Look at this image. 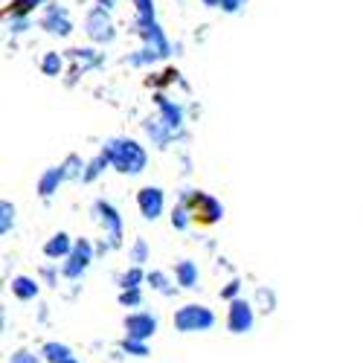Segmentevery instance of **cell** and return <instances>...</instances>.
I'll list each match as a JSON object with an SVG mask.
<instances>
[{"label":"cell","mask_w":363,"mask_h":363,"mask_svg":"<svg viewBox=\"0 0 363 363\" xmlns=\"http://www.w3.org/2000/svg\"><path fill=\"white\" fill-rule=\"evenodd\" d=\"M216 325V311L201 306V302H186L174 311V328L180 335H201Z\"/></svg>","instance_id":"cell-2"},{"label":"cell","mask_w":363,"mask_h":363,"mask_svg":"<svg viewBox=\"0 0 363 363\" xmlns=\"http://www.w3.org/2000/svg\"><path fill=\"white\" fill-rule=\"evenodd\" d=\"M67 180V169H65V163L62 166H50L41 177H38V195L41 198H52L55 192H58V186H62Z\"/></svg>","instance_id":"cell-13"},{"label":"cell","mask_w":363,"mask_h":363,"mask_svg":"<svg viewBox=\"0 0 363 363\" xmlns=\"http://www.w3.org/2000/svg\"><path fill=\"white\" fill-rule=\"evenodd\" d=\"M148 285H151V291H157L163 296H172L174 294V285H172L166 270H148Z\"/></svg>","instance_id":"cell-21"},{"label":"cell","mask_w":363,"mask_h":363,"mask_svg":"<svg viewBox=\"0 0 363 363\" xmlns=\"http://www.w3.org/2000/svg\"><path fill=\"white\" fill-rule=\"evenodd\" d=\"M137 9V26L155 23V0H131Z\"/></svg>","instance_id":"cell-23"},{"label":"cell","mask_w":363,"mask_h":363,"mask_svg":"<svg viewBox=\"0 0 363 363\" xmlns=\"http://www.w3.org/2000/svg\"><path fill=\"white\" fill-rule=\"evenodd\" d=\"M143 128H145V134L151 137V143H155V145H160V148H166V145H169V140L174 137V134H172V131L163 125V119H160V116H155V119L148 116Z\"/></svg>","instance_id":"cell-18"},{"label":"cell","mask_w":363,"mask_h":363,"mask_svg":"<svg viewBox=\"0 0 363 363\" xmlns=\"http://www.w3.org/2000/svg\"><path fill=\"white\" fill-rule=\"evenodd\" d=\"M157 52L155 50H148V47H143V50H137V52H131L128 58H125V62L131 65V67H143V65H155L157 62Z\"/></svg>","instance_id":"cell-27"},{"label":"cell","mask_w":363,"mask_h":363,"mask_svg":"<svg viewBox=\"0 0 363 363\" xmlns=\"http://www.w3.org/2000/svg\"><path fill=\"white\" fill-rule=\"evenodd\" d=\"M62 67H65V58L58 52H47L41 58V73L44 76H58V73H62Z\"/></svg>","instance_id":"cell-25"},{"label":"cell","mask_w":363,"mask_h":363,"mask_svg":"<svg viewBox=\"0 0 363 363\" xmlns=\"http://www.w3.org/2000/svg\"><path fill=\"white\" fill-rule=\"evenodd\" d=\"M137 206H140V216L145 221H157L166 209V195L160 186H143L137 192Z\"/></svg>","instance_id":"cell-9"},{"label":"cell","mask_w":363,"mask_h":363,"mask_svg":"<svg viewBox=\"0 0 363 363\" xmlns=\"http://www.w3.org/2000/svg\"><path fill=\"white\" fill-rule=\"evenodd\" d=\"M189 209H192V221L198 227H216L221 218H224V203L218 198H213L209 192H201V189H192L184 195Z\"/></svg>","instance_id":"cell-3"},{"label":"cell","mask_w":363,"mask_h":363,"mask_svg":"<svg viewBox=\"0 0 363 363\" xmlns=\"http://www.w3.org/2000/svg\"><path fill=\"white\" fill-rule=\"evenodd\" d=\"M90 262H94V245H90L87 238H79L76 247H73V253H70V256L65 259V264H62V274H65L67 279H82L84 270L90 267Z\"/></svg>","instance_id":"cell-7"},{"label":"cell","mask_w":363,"mask_h":363,"mask_svg":"<svg viewBox=\"0 0 363 363\" xmlns=\"http://www.w3.org/2000/svg\"><path fill=\"white\" fill-rule=\"evenodd\" d=\"M203 6L221 9V12H227V15H235L241 6H245V0H203Z\"/></svg>","instance_id":"cell-29"},{"label":"cell","mask_w":363,"mask_h":363,"mask_svg":"<svg viewBox=\"0 0 363 363\" xmlns=\"http://www.w3.org/2000/svg\"><path fill=\"white\" fill-rule=\"evenodd\" d=\"M9 29L12 33H23V29H29V18H6Z\"/></svg>","instance_id":"cell-35"},{"label":"cell","mask_w":363,"mask_h":363,"mask_svg":"<svg viewBox=\"0 0 363 363\" xmlns=\"http://www.w3.org/2000/svg\"><path fill=\"white\" fill-rule=\"evenodd\" d=\"M189 224H195V221H192V209H189L186 198H180V201L174 203V209H172V227H174V230H186Z\"/></svg>","instance_id":"cell-20"},{"label":"cell","mask_w":363,"mask_h":363,"mask_svg":"<svg viewBox=\"0 0 363 363\" xmlns=\"http://www.w3.org/2000/svg\"><path fill=\"white\" fill-rule=\"evenodd\" d=\"M119 306H125V308H140V306H143V291H140V288L119 291Z\"/></svg>","instance_id":"cell-30"},{"label":"cell","mask_w":363,"mask_h":363,"mask_svg":"<svg viewBox=\"0 0 363 363\" xmlns=\"http://www.w3.org/2000/svg\"><path fill=\"white\" fill-rule=\"evenodd\" d=\"M12 227H15V206L9 201H4V203H0V233L9 235Z\"/></svg>","instance_id":"cell-28"},{"label":"cell","mask_w":363,"mask_h":363,"mask_svg":"<svg viewBox=\"0 0 363 363\" xmlns=\"http://www.w3.org/2000/svg\"><path fill=\"white\" fill-rule=\"evenodd\" d=\"M125 337H134V340H151L157 335V317L151 314V311H131L128 317H125Z\"/></svg>","instance_id":"cell-8"},{"label":"cell","mask_w":363,"mask_h":363,"mask_svg":"<svg viewBox=\"0 0 363 363\" xmlns=\"http://www.w3.org/2000/svg\"><path fill=\"white\" fill-rule=\"evenodd\" d=\"M143 282H148V274L143 267H128L123 277H119V285H123V291H128V288H140Z\"/></svg>","instance_id":"cell-24"},{"label":"cell","mask_w":363,"mask_h":363,"mask_svg":"<svg viewBox=\"0 0 363 363\" xmlns=\"http://www.w3.org/2000/svg\"><path fill=\"white\" fill-rule=\"evenodd\" d=\"M256 325V311H253V302L247 299H233L230 308H227V328L233 331V335H247V331H253Z\"/></svg>","instance_id":"cell-6"},{"label":"cell","mask_w":363,"mask_h":363,"mask_svg":"<svg viewBox=\"0 0 363 363\" xmlns=\"http://www.w3.org/2000/svg\"><path fill=\"white\" fill-rule=\"evenodd\" d=\"M41 29H47L50 35H58V38H65L73 33V21L67 15L65 6H47L44 15H41Z\"/></svg>","instance_id":"cell-10"},{"label":"cell","mask_w":363,"mask_h":363,"mask_svg":"<svg viewBox=\"0 0 363 363\" xmlns=\"http://www.w3.org/2000/svg\"><path fill=\"white\" fill-rule=\"evenodd\" d=\"M44 4H47V0H9V6L4 9V15L6 18H29Z\"/></svg>","instance_id":"cell-19"},{"label":"cell","mask_w":363,"mask_h":363,"mask_svg":"<svg viewBox=\"0 0 363 363\" xmlns=\"http://www.w3.org/2000/svg\"><path fill=\"white\" fill-rule=\"evenodd\" d=\"M94 216L105 227L108 250H116L119 245H123V216H119V209L113 203H108V201H94Z\"/></svg>","instance_id":"cell-4"},{"label":"cell","mask_w":363,"mask_h":363,"mask_svg":"<svg viewBox=\"0 0 363 363\" xmlns=\"http://www.w3.org/2000/svg\"><path fill=\"white\" fill-rule=\"evenodd\" d=\"M137 33L143 35L145 47H148V50H155L160 58H166V55L172 52V47H169V38L163 35V29L157 26V21H155V23H148V26H137Z\"/></svg>","instance_id":"cell-12"},{"label":"cell","mask_w":363,"mask_h":363,"mask_svg":"<svg viewBox=\"0 0 363 363\" xmlns=\"http://www.w3.org/2000/svg\"><path fill=\"white\" fill-rule=\"evenodd\" d=\"M259 299H262V302H267V306H270V311H274V294H270V291H264V288H259Z\"/></svg>","instance_id":"cell-36"},{"label":"cell","mask_w":363,"mask_h":363,"mask_svg":"<svg viewBox=\"0 0 363 363\" xmlns=\"http://www.w3.org/2000/svg\"><path fill=\"white\" fill-rule=\"evenodd\" d=\"M102 155L108 157L111 169H116L119 174H143L148 166V155L137 140L128 137H111L102 148Z\"/></svg>","instance_id":"cell-1"},{"label":"cell","mask_w":363,"mask_h":363,"mask_svg":"<svg viewBox=\"0 0 363 363\" xmlns=\"http://www.w3.org/2000/svg\"><path fill=\"white\" fill-rule=\"evenodd\" d=\"M96 4H99V9H105V12L113 9V0H96Z\"/></svg>","instance_id":"cell-37"},{"label":"cell","mask_w":363,"mask_h":363,"mask_svg":"<svg viewBox=\"0 0 363 363\" xmlns=\"http://www.w3.org/2000/svg\"><path fill=\"white\" fill-rule=\"evenodd\" d=\"M155 99H157V108H160V119H163V125L177 137V134H180V128H184V108L174 105V102H169L163 94H157Z\"/></svg>","instance_id":"cell-11"},{"label":"cell","mask_w":363,"mask_h":363,"mask_svg":"<svg viewBox=\"0 0 363 363\" xmlns=\"http://www.w3.org/2000/svg\"><path fill=\"white\" fill-rule=\"evenodd\" d=\"M70 55H73L76 62L82 65V70H84V67H94V65H99V55H96L94 50H70Z\"/></svg>","instance_id":"cell-32"},{"label":"cell","mask_w":363,"mask_h":363,"mask_svg":"<svg viewBox=\"0 0 363 363\" xmlns=\"http://www.w3.org/2000/svg\"><path fill=\"white\" fill-rule=\"evenodd\" d=\"M41 357L47 363H79V357L73 354V349L67 343H58V340H47L41 346Z\"/></svg>","instance_id":"cell-16"},{"label":"cell","mask_w":363,"mask_h":363,"mask_svg":"<svg viewBox=\"0 0 363 363\" xmlns=\"http://www.w3.org/2000/svg\"><path fill=\"white\" fill-rule=\"evenodd\" d=\"M111 163H108V157L102 155V151H99V155L94 157V160H87V166H84V174H82V184H94V180L108 169Z\"/></svg>","instance_id":"cell-22"},{"label":"cell","mask_w":363,"mask_h":363,"mask_svg":"<svg viewBox=\"0 0 363 363\" xmlns=\"http://www.w3.org/2000/svg\"><path fill=\"white\" fill-rule=\"evenodd\" d=\"M238 291H241V282H238V279H233V282H227V288L221 291V299L233 302V299H238Z\"/></svg>","instance_id":"cell-34"},{"label":"cell","mask_w":363,"mask_h":363,"mask_svg":"<svg viewBox=\"0 0 363 363\" xmlns=\"http://www.w3.org/2000/svg\"><path fill=\"white\" fill-rule=\"evenodd\" d=\"M84 33L90 41H96V44H111L116 38V26L111 21V15L105 9H90L87 18H84Z\"/></svg>","instance_id":"cell-5"},{"label":"cell","mask_w":363,"mask_h":363,"mask_svg":"<svg viewBox=\"0 0 363 363\" xmlns=\"http://www.w3.org/2000/svg\"><path fill=\"white\" fill-rule=\"evenodd\" d=\"M12 294L21 299V302H29V299H35L38 296V291H41V285H38V279H33V277H15L12 282Z\"/></svg>","instance_id":"cell-17"},{"label":"cell","mask_w":363,"mask_h":363,"mask_svg":"<svg viewBox=\"0 0 363 363\" xmlns=\"http://www.w3.org/2000/svg\"><path fill=\"white\" fill-rule=\"evenodd\" d=\"M148 256H151L148 241H145V238H134V245H131V250H128V259L134 262V267H140L143 262H148Z\"/></svg>","instance_id":"cell-26"},{"label":"cell","mask_w":363,"mask_h":363,"mask_svg":"<svg viewBox=\"0 0 363 363\" xmlns=\"http://www.w3.org/2000/svg\"><path fill=\"white\" fill-rule=\"evenodd\" d=\"M9 363H41V354H33V352H26V349H18V352L9 357Z\"/></svg>","instance_id":"cell-33"},{"label":"cell","mask_w":363,"mask_h":363,"mask_svg":"<svg viewBox=\"0 0 363 363\" xmlns=\"http://www.w3.org/2000/svg\"><path fill=\"white\" fill-rule=\"evenodd\" d=\"M174 282H177L180 288H186V291H195L198 282H201L198 264H195L192 259H180V262L174 264Z\"/></svg>","instance_id":"cell-14"},{"label":"cell","mask_w":363,"mask_h":363,"mask_svg":"<svg viewBox=\"0 0 363 363\" xmlns=\"http://www.w3.org/2000/svg\"><path fill=\"white\" fill-rule=\"evenodd\" d=\"M73 247H76V241L67 235V233H55L47 245H44V256L47 259H52V262H58V259H67L70 253H73Z\"/></svg>","instance_id":"cell-15"},{"label":"cell","mask_w":363,"mask_h":363,"mask_svg":"<svg viewBox=\"0 0 363 363\" xmlns=\"http://www.w3.org/2000/svg\"><path fill=\"white\" fill-rule=\"evenodd\" d=\"M123 352L134 354V357H148V343L145 340H134V337H123Z\"/></svg>","instance_id":"cell-31"}]
</instances>
